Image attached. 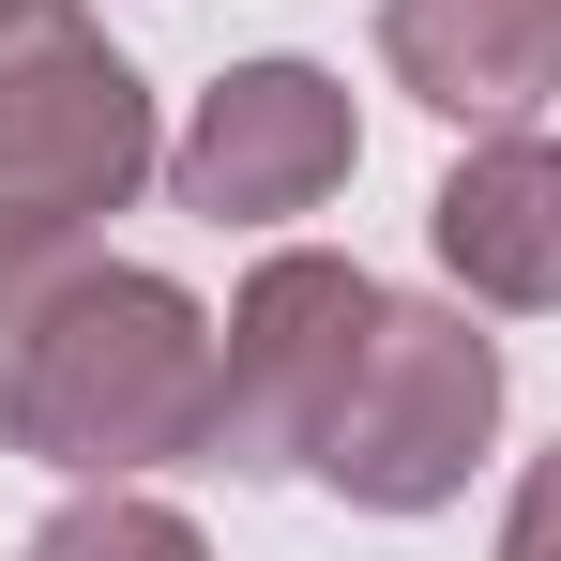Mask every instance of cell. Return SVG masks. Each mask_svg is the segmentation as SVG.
Masks as SVG:
<instances>
[{"mask_svg": "<svg viewBox=\"0 0 561 561\" xmlns=\"http://www.w3.org/2000/svg\"><path fill=\"white\" fill-rule=\"evenodd\" d=\"M228 319H197L168 274L92 259V228H0V440L77 485L213 456Z\"/></svg>", "mask_w": 561, "mask_h": 561, "instance_id": "obj_1", "label": "cell"}, {"mask_svg": "<svg viewBox=\"0 0 561 561\" xmlns=\"http://www.w3.org/2000/svg\"><path fill=\"white\" fill-rule=\"evenodd\" d=\"M137 183H168L137 61L77 0H0V228H106Z\"/></svg>", "mask_w": 561, "mask_h": 561, "instance_id": "obj_2", "label": "cell"}, {"mask_svg": "<svg viewBox=\"0 0 561 561\" xmlns=\"http://www.w3.org/2000/svg\"><path fill=\"white\" fill-rule=\"evenodd\" d=\"M485 440H501V334L456 304H379L365 365L319 425V485L365 516H440Z\"/></svg>", "mask_w": 561, "mask_h": 561, "instance_id": "obj_3", "label": "cell"}, {"mask_svg": "<svg viewBox=\"0 0 561 561\" xmlns=\"http://www.w3.org/2000/svg\"><path fill=\"white\" fill-rule=\"evenodd\" d=\"M379 304L394 288L365 259H319V243H274L243 304H228V379H213V470H319V425L365 365Z\"/></svg>", "mask_w": 561, "mask_h": 561, "instance_id": "obj_4", "label": "cell"}, {"mask_svg": "<svg viewBox=\"0 0 561 561\" xmlns=\"http://www.w3.org/2000/svg\"><path fill=\"white\" fill-rule=\"evenodd\" d=\"M350 168H365V122H350V92H334L319 61H243V77H213L197 122L168 137V197L213 213V228H288V213H319Z\"/></svg>", "mask_w": 561, "mask_h": 561, "instance_id": "obj_5", "label": "cell"}, {"mask_svg": "<svg viewBox=\"0 0 561 561\" xmlns=\"http://www.w3.org/2000/svg\"><path fill=\"white\" fill-rule=\"evenodd\" d=\"M379 61L410 106L516 137L561 106V0H379Z\"/></svg>", "mask_w": 561, "mask_h": 561, "instance_id": "obj_6", "label": "cell"}, {"mask_svg": "<svg viewBox=\"0 0 561 561\" xmlns=\"http://www.w3.org/2000/svg\"><path fill=\"white\" fill-rule=\"evenodd\" d=\"M425 243H440V274L470 304H501V319H531L561 304V137H470V168L425 197Z\"/></svg>", "mask_w": 561, "mask_h": 561, "instance_id": "obj_7", "label": "cell"}, {"mask_svg": "<svg viewBox=\"0 0 561 561\" xmlns=\"http://www.w3.org/2000/svg\"><path fill=\"white\" fill-rule=\"evenodd\" d=\"M31 561H213V547H197L183 501H152V485H77V501L31 531Z\"/></svg>", "mask_w": 561, "mask_h": 561, "instance_id": "obj_8", "label": "cell"}, {"mask_svg": "<svg viewBox=\"0 0 561 561\" xmlns=\"http://www.w3.org/2000/svg\"><path fill=\"white\" fill-rule=\"evenodd\" d=\"M501 561H561V440L516 470V516H501Z\"/></svg>", "mask_w": 561, "mask_h": 561, "instance_id": "obj_9", "label": "cell"}]
</instances>
